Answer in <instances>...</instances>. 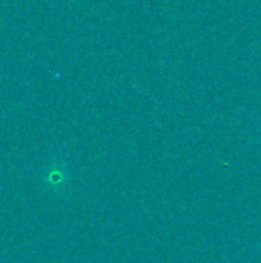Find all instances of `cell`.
Returning <instances> with one entry per match:
<instances>
[{"label": "cell", "instance_id": "cell-1", "mask_svg": "<svg viewBox=\"0 0 261 263\" xmlns=\"http://www.w3.org/2000/svg\"><path fill=\"white\" fill-rule=\"evenodd\" d=\"M65 180H66V173H65V168L60 166V165H54L51 166L46 174H45V182L49 188H62L65 185Z\"/></svg>", "mask_w": 261, "mask_h": 263}]
</instances>
